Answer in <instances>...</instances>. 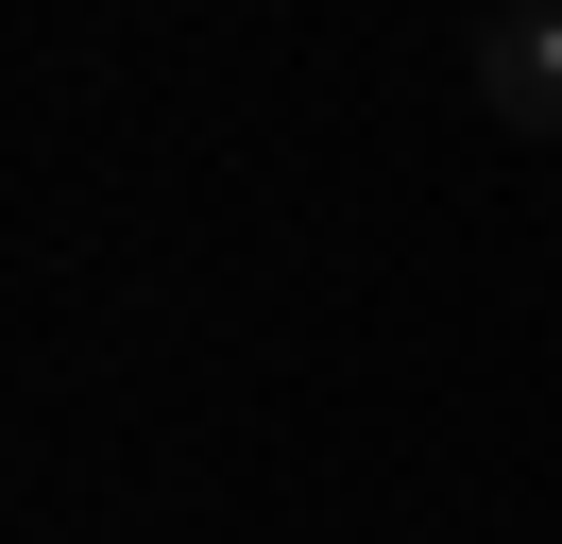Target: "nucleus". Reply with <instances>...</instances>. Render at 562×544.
Listing matches in <instances>:
<instances>
[{
    "mask_svg": "<svg viewBox=\"0 0 562 544\" xmlns=\"http://www.w3.org/2000/svg\"><path fill=\"white\" fill-rule=\"evenodd\" d=\"M477 102L562 154V0H494V18H477Z\"/></svg>",
    "mask_w": 562,
    "mask_h": 544,
    "instance_id": "nucleus-1",
    "label": "nucleus"
}]
</instances>
